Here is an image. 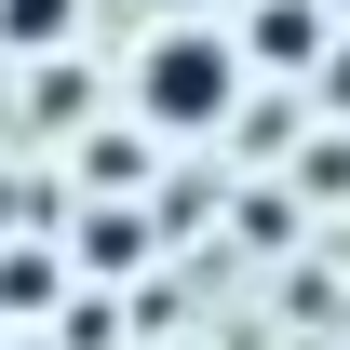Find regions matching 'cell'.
Returning <instances> with one entry per match:
<instances>
[{
  "instance_id": "cell-1",
  "label": "cell",
  "mask_w": 350,
  "mask_h": 350,
  "mask_svg": "<svg viewBox=\"0 0 350 350\" xmlns=\"http://www.w3.org/2000/svg\"><path fill=\"white\" fill-rule=\"evenodd\" d=\"M135 135H229L243 122V41H229V14H175V27H148L135 41Z\"/></svg>"
},
{
  "instance_id": "cell-2",
  "label": "cell",
  "mask_w": 350,
  "mask_h": 350,
  "mask_svg": "<svg viewBox=\"0 0 350 350\" xmlns=\"http://www.w3.org/2000/svg\"><path fill=\"white\" fill-rule=\"evenodd\" d=\"M81 0H0V54H68Z\"/></svg>"
},
{
  "instance_id": "cell-3",
  "label": "cell",
  "mask_w": 350,
  "mask_h": 350,
  "mask_svg": "<svg viewBox=\"0 0 350 350\" xmlns=\"http://www.w3.org/2000/svg\"><path fill=\"white\" fill-rule=\"evenodd\" d=\"M229 41H243V68H310V0L256 14V27H229Z\"/></svg>"
},
{
  "instance_id": "cell-4",
  "label": "cell",
  "mask_w": 350,
  "mask_h": 350,
  "mask_svg": "<svg viewBox=\"0 0 350 350\" xmlns=\"http://www.w3.org/2000/svg\"><path fill=\"white\" fill-rule=\"evenodd\" d=\"M148 14H162V27H175V14H216V0H148Z\"/></svg>"
}]
</instances>
